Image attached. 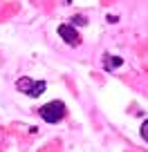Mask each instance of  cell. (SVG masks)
I'll use <instances>...</instances> for the list:
<instances>
[{"instance_id":"obj_2","label":"cell","mask_w":148,"mask_h":152,"mask_svg":"<svg viewBox=\"0 0 148 152\" xmlns=\"http://www.w3.org/2000/svg\"><path fill=\"white\" fill-rule=\"evenodd\" d=\"M16 87H18L23 94H27V96H32V99H36V96H40L45 90H47V83H45V81H32L29 76H23V78H18Z\"/></svg>"},{"instance_id":"obj_6","label":"cell","mask_w":148,"mask_h":152,"mask_svg":"<svg viewBox=\"0 0 148 152\" xmlns=\"http://www.w3.org/2000/svg\"><path fill=\"white\" fill-rule=\"evenodd\" d=\"M72 23H74V25H85L88 20L83 18V16H74V18H72Z\"/></svg>"},{"instance_id":"obj_3","label":"cell","mask_w":148,"mask_h":152,"mask_svg":"<svg viewBox=\"0 0 148 152\" xmlns=\"http://www.w3.org/2000/svg\"><path fill=\"white\" fill-rule=\"evenodd\" d=\"M58 36H61L65 43H70L72 47H77V45L81 43V36L74 31V27H72V25H61V27H58Z\"/></svg>"},{"instance_id":"obj_4","label":"cell","mask_w":148,"mask_h":152,"mask_svg":"<svg viewBox=\"0 0 148 152\" xmlns=\"http://www.w3.org/2000/svg\"><path fill=\"white\" fill-rule=\"evenodd\" d=\"M103 63H105V69H115L117 65H121V58L119 56H105Z\"/></svg>"},{"instance_id":"obj_1","label":"cell","mask_w":148,"mask_h":152,"mask_svg":"<svg viewBox=\"0 0 148 152\" xmlns=\"http://www.w3.org/2000/svg\"><path fill=\"white\" fill-rule=\"evenodd\" d=\"M38 114H40V119L47 121V123H58L65 116V103L63 101H52V103L43 105L38 110Z\"/></svg>"},{"instance_id":"obj_5","label":"cell","mask_w":148,"mask_h":152,"mask_svg":"<svg viewBox=\"0 0 148 152\" xmlns=\"http://www.w3.org/2000/svg\"><path fill=\"white\" fill-rule=\"evenodd\" d=\"M139 132H141V137L148 141V121H144V123H141V130H139Z\"/></svg>"}]
</instances>
